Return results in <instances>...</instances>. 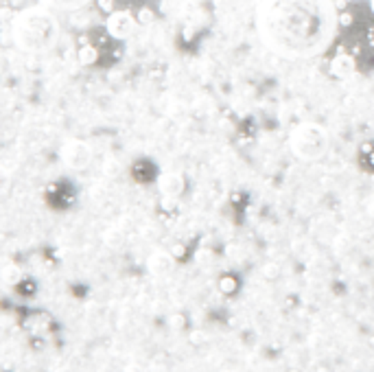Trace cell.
<instances>
[{
    "mask_svg": "<svg viewBox=\"0 0 374 372\" xmlns=\"http://www.w3.org/2000/svg\"><path fill=\"white\" fill-rule=\"evenodd\" d=\"M59 158L66 169L70 171H86L92 165V147L86 140H79V138H68L63 140L61 149H59Z\"/></svg>",
    "mask_w": 374,
    "mask_h": 372,
    "instance_id": "cell-4",
    "label": "cell"
},
{
    "mask_svg": "<svg viewBox=\"0 0 374 372\" xmlns=\"http://www.w3.org/2000/svg\"><path fill=\"white\" fill-rule=\"evenodd\" d=\"M103 239H107L110 246H117L119 241H121V235H119L117 230H107V235H103Z\"/></svg>",
    "mask_w": 374,
    "mask_h": 372,
    "instance_id": "cell-14",
    "label": "cell"
},
{
    "mask_svg": "<svg viewBox=\"0 0 374 372\" xmlns=\"http://www.w3.org/2000/svg\"><path fill=\"white\" fill-rule=\"evenodd\" d=\"M77 59L81 66H92V64L99 61V51H96V46H92V44H84L79 48Z\"/></svg>",
    "mask_w": 374,
    "mask_h": 372,
    "instance_id": "cell-10",
    "label": "cell"
},
{
    "mask_svg": "<svg viewBox=\"0 0 374 372\" xmlns=\"http://www.w3.org/2000/svg\"><path fill=\"white\" fill-rule=\"evenodd\" d=\"M90 3H96V0H40V5L53 9V11H66V13H73V11H79L88 7Z\"/></svg>",
    "mask_w": 374,
    "mask_h": 372,
    "instance_id": "cell-9",
    "label": "cell"
},
{
    "mask_svg": "<svg viewBox=\"0 0 374 372\" xmlns=\"http://www.w3.org/2000/svg\"><path fill=\"white\" fill-rule=\"evenodd\" d=\"M96 5H99V9L105 13L117 11V3H114V0H96Z\"/></svg>",
    "mask_w": 374,
    "mask_h": 372,
    "instance_id": "cell-13",
    "label": "cell"
},
{
    "mask_svg": "<svg viewBox=\"0 0 374 372\" xmlns=\"http://www.w3.org/2000/svg\"><path fill=\"white\" fill-rule=\"evenodd\" d=\"M147 267L156 276H165V274L173 269V256L169 252H154L147 261Z\"/></svg>",
    "mask_w": 374,
    "mask_h": 372,
    "instance_id": "cell-8",
    "label": "cell"
},
{
    "mask_svg": "<svg viewBox=\"0 0 374 372\" xmlns=\"http://www.w3.org/2000/svg\"><path fill=\"white\" fill-rule=\"evenodd\" d=\"M219 287H221L223 294H232V291L237 289V281H234L232 276H223V278L219 281Z\"/></svg>",
    "mask_w": 374,
    "mask_h": 372,
    "instance_id": "cell-12",
    "label": "cell"
},
{
    "mask_svg": "<svg viewBox=\"0 0 374 372\" xmlns=\"http://www.w3.org/2000/svg\"><path fill=\"white\" fill-rule=\"evenodd\" d=\"M333 0H261L256 34L283 59H308L327 53L339 29Z\"/></svg>",
    "mask_w": 374,
    "mask_h": 372,
    "instance_id": "cell-1",
    "label": "cell"
},
{
    "mask_svg": "<svg viewBox=\"0 0 374 372\" xmlns=\"http://www.w3.org/2000/svg\"><path fill=\"white\" fill-rule=\"evenodd\" d=\"M370 9H372V13H374V0H370Z\"/></svg>",
    "mask_w": 374,
    "mask_h": 372,
    "instance_id": "cell-16",
    "label": "cell"
},
{
    "mask_svg": "<svg viewBox=\"0 0 374 372\" xmlns=\"http://www.w3.org/2000/svg\"><path fill=\"white\" fill-rule=\"evenodd\" d=\"M136 18H138V24H151L154 18H156V13L149 7H140V11L136 13Z\"/></svg>",
    "mask_w": 374,
    "mask_h": 372,
    "instance_id": "cell-11",
    "label": "cell"
},
{
    "mask_svg": "<svg viewBox=\"0 0 374 372\" xmlns=\"http://www.w3.org/2000/svg\"><path fill=\"white\" fill-rule=\"evenodd\" d=\"M339 24H352V15H348V13H339Z\"/></svg>",
    "mask_w": 374,
    "mask_h": 372,
    "instance_id": "cell-15",
    "label": "cell"
},
{
    "mask_svg": "<svg viewBox=\"0 0 374 372\" xmlns=\"http://www.w3.org/2000/svg\"><path fill=\"white\" fill-rule=\"evenodd\" d=\"M329 73L335 79H350L357 73V61L350 53H337L329 64Z\"/></svg>",
    "mask_w": 374,
    "mask_h": 372,
    "instance_id": "cell-7",
    "label": "cell"
},
{
    "mask_svg": "<svg viewBox=\"0 0 374 372\" xmlns=\"http://www.w3.org/2000/svg\"><path fill=\"white\" fill-rule=\"evenodd\" d=\"M9 34L13 44L24 53L42 55L53 51L59 42L61 27L55 18L53 9L44 5L40 7H24L13 13L9 22Z\"/></svg>",
    "mask_w": 374,
    "mask_h": 372,
    "instance_id": "cell-2",
    "label": "cell"
},
{
    "mask_svg": "<svg viewBox=\"0 0 374 372\" xmlns=\"http://www.w3.org/2000/svg\"><path fill=\"white\" fill-rule=\"evenodd\" d=\"M287 147L302 163H315L327 156L331 147V136L327 132V127H322L317 123H300L289 132L287 136Z\"/></svg>",
    "mask_w": 374,
    "mask_h": 372,
    "instance_id": "cell-3",
    "label": "cell"
},
{
    "mask_svg": "<svg viewBox=\"0 0 374 372\" xmlns=\"http://www.w3.org/2000/svg\"><path fill=\"white\" fill-rule=\"evenodd\" d=\"M158 188H160V193H162L165 198L175 200V198H180L182 193H184L186 184H184L182 173L167 171V173H162V175L158 177Z\"/></svg>",
    "mask_w": 374,
    "mask_h": 372,
    "instance_id": "cell-6",
    "label": "cell"
},
{
    "mask_svg": "<svg viewBox=\"0 0 374 372\" xmlns=\"http://www.w3.org/2000/svg\"><path fill=\"white\" fill-rule=\"evenodd\" d=\"M138 27V18L132 11H112L105 18V29L114 40H127L134 36Z\"/></svg>",
    "mask_w": 374,
    "mask_h": 372,
    "instance_id": "cell-5",
    "label": "cell"
}]
</instances>
